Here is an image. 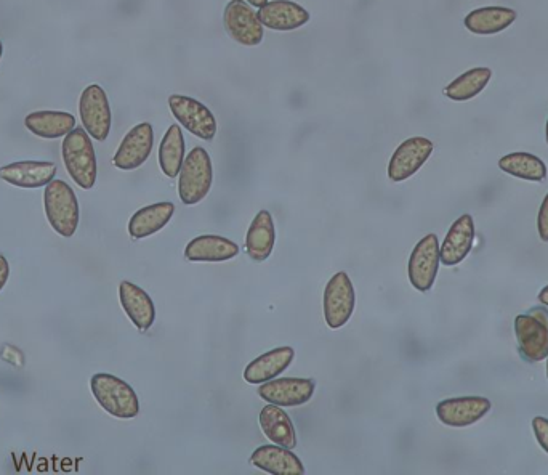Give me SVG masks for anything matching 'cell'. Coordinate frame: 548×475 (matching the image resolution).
Here are the masks:
<instances>
[{
  "mask_svg": "<svg viewBox=\"0 0 548 475\" xmlns=\"http://www.w3.org/2000/svg\"><path fill=\"white\" fill-rule=\"evenodd\" d=\"M61 156L69 177L82 190H92L97 182V155L84 127H74L61 145Z\"/></svg>",
  "mask_w": 548,
  "mask_h": 475,
  "instance_id": "6da1fadb",
  "label": "cell"
},
{
  "mask_svg": "<svg viewBox=\"0 0 548 475\" xmlns=\"http://www.w3.org/2000/svg\"><path fill=\"white\" fill-rule=\"evenodd\" d=\"M90 389L98 405L114 418L133 419L140 413V400L135 390L113 374H95L90 379Z\"/></svg>",
  "mask_w": 548,
  "mask_h": 475,
  "instance_id": "7a4b0ae2",
  "label": "cell"
},
{
  "mask_svg": "<svg viewBox=\"0 0 548 475\" xmlns=\"http://www.w3.org/2000/svg\"><path fill=\"white\" fill-rule=\"evenodd\" d=\"M44 209L50 227L58 235L63 238L76 235L79 227V201L65 180H52L45 187Z\"/></svg>",
  "mask_w": 548,
  "mask_h": 475,
  "instance_id": "3957f363",
  "label": "cell"
},
{
  "mask_svg": "<svg viewBox=\"0 0 548 475\" xmlns=\"http://www.w3.org/2000/svg\"><path fill=\"white\" fill-rule=\"evenodd\" d=\"M214 183V167L209 153L202 147L193 148L183 161L178 174V196L186 206L201 203Z\"/></svg>",
  "mask_w": 548,
  "mask_h": 475,
  "instance_id": "277c9868",
  "label": "cell"
},
{
  "mask_svg": "<svg viewBox=\"0 0 548 475\" xmlns=\"http://www.w3.org/2000/svg\"><path fill=\"white\" fill-rule=\"evenodd\" d=\"M515 334L521 355L528 362H542L548 357V310L534 307L515 318Z\"/></svg>",
  "mask_w": 548,
  "mask_h": 475,
  "instance_id": "5b68a950",
  "label": "cell"
},
{
  "mask_svg": "<svg viewBox=\"0 0 548 475\" xmlns=\"http://www.w3.org/2000/svg\"><path fill=\"white\" fill-rule=\"evenodd\" d=\"M356 307L355 286L347 273H335L324 289L323 312L326 325L340 329L353 317Z\"/></svg>",
  "mask_w": 548,
  "mask_h": 475,
  "instance_id": "8992f818",
  "label": "cell"
},
{
  "mask_svg": "<svg viewBox=\"0 0 548 475\" xmlns=\"http://www.w3.org/2000/svg\"><path fill=\"white\" fill-rule=\"evenodd\" d=\"M440 264V241L435 233H430L416 244V248L409 257L407 277L411 285L420 293L430 291L438 277Z\"/></svg>",
  "mask_w": 548,
  "mask_h": 475,
  "instance_id": "52a82bcc",
  "label": "cell"
},
{
  "mask_svg": "<svg viewBox=\"0 0 548 475\" xmlns=\"http://www.w3.org/2000/svg\"><path fill=\"white\" fill-rule=\"evenodd\" d=\"M169 108L178 124L185 127L194 137L206 142L215 139L217 119L204 103L186 95H170Z\"/></svg>",
  "mask_w": 548,
  "mask_h": 475,
  "instance_id": "ba28073f",
  "label": "cell"
},
{
  "mask_svg": "<svg viewBox=\"0 0 548 475\" xmlns=\"http://www.w3.org/2000/svg\"><path fill=\"white\" fill-rule=\"evenodd\" d=\"M79 116L87 134L97 142H105L111 132L113 114L108 95L97 84L87 87L79 100Z\"/></svg>",
  "mask_w": 548,
  "mask_h": 475,
  "instance_id": "9c48e42d",
  "label": "cell"
},
{
  "mask_svg": "<svg viewBox=\"0 0 548 475\" xmlns=\"http://www.w3.org/2000/svg\"><path fill=\"white\" fill-rule=\"evenodd\" d=\"M223 25L233 41L246 47L262 44L263 25L247 0H230L223 12Z\"/></svg>",
  "mask_w": 548,
  "mask_h": 475,
  "instance_id": "30bf717a",
  "label": "cell"
},
{
  "mask_svg": "<svg viewBox=\"0 0 548 475\" xmlns=\"http://www.w3.org/2000/svg\"><path fill=\"white\" fill-rule=\"evenodd\" d=\"M433 150L435 147H433L432 140L425 139V137H411V139L404 140L396 148L390 163H388V179L395 183L411 179L412 175H416L427 163Z\"/></svg>",
  "mask_w": 548,
  "mask_h": 475,
  "instance_id": "8fae6325",
  "label": "cell"
},
{
  "mask_svg": "<svg viewBox=\"0 0 548 475\" xmlns=\"http://www.w3.org/2000/svg\"><path fill=\"white\" fill-rule=\"evenodd\" d=\"M154 147V130L150 122H142L129 130L117 148L113 163L121 171H135L148 161Z\"/></svg>",
  "mask_w": 548,
  "mask_h": 475,
  "instance_id": "7c38bea8",
  "label": "cell"
},
{
  "mask_svg": "<svg viewBox=\"0 0 548 475\" xmlns=\"http://www.w3.org/2000/svg\"><path fill=\"white\" fill-rule=\"evenodd\" d=\"M315 389L313 379L276 378L260 384L257 394L262 400L273 405L295 408L310 402L315 395Z\"/></svg>",
  "mask_w": 548,
  "mask_h": 475,
  "instance_id": "4fadbf2b",
  "label": "cell"
},
{
  "mask_svg": "<svg viewBox=\"0 0 548 475\" xmlns=\"http://www.w3.org/2000/svg\"><path fill=\"white\" fill-rule=\"evenodd\" d=\"M491 408V402L484 397L449 398L436 405V416L444 426L468 427L481 421Z\"/></svg>",
  "mask_w": 548,
  "mask_h": 475,
  "instance_id": "5bb4252c",
  "label": "cell"
},
{
  "mask_svg": "<svg viewBox=\"0 0 548 475\" xmlns=\"http://www.w3.org/2000/svg\"><path fill=\"white\" fill-rule=\"evenodd\" d=\"M57 175V166L50 161H18L0 167V180L18 188L47 187Z\"/></svg>",
  "mask_w": 548,
  "mask_h": 475,
  "instance_id": "9a60e30c",
  "label": "cell"
},
{
  "mask_svg": "<svg viewBox=\"0 0 548 475\" xmlns=\"http://www.w3.org/2000/svg\"><path fill=\"white\" fill-rule=\"evenodd\" d=\"M257 17L263 28L284 33L302 28L310 21V13L292 0H268L258 9Z\"/></svg>",
  "mask_w": 548,
  "mask_h": 475,
  "instance_id": "2e32d148",
  "label": "cell"
},
{
  "mask_svg": "<svg viewBox=\"0 0 548 475\" xmlns=\"http://www.w3.org/2000/svg\"><path fill=\"white\" fill-rule=\"evenodd\" d=\"M475 241V222L470 214H464L452 224L440 248L441 264L456 267L467 259Z\"/></svg>",
  "mask_w": 548,
  "mask_h": 475,
  "instance_id": "e0dca14e",
  "label": "cell"
},
{
  "mask_svg": "<svg viewBox=\"0 0 548 475\" xmlns=\"http://www.w3.org/2000/svg\"><path fill=\"white\" fill-rule=\"evenodd\" d=\"M250 463L271 475H303L305 467L299 456L281 445H262L250 456Z\"/></svg>",
  "mask_w": 548,
  "mask_h": 475,
  "instance_id": "ac0fdd59",
  "label": "cell"
},
{
  "mask_svg": "<svg viewBox=\"0 0 548 475\" xmlns=\"http://www.w3.org/2000/svg\"><path fill=\"white\" fill-rule=\"evenodd\" d=\"M119 301L125 315L140 331H148L156 321V307L151 297L140 286L130 281H122L119 285Z\"/></svg>",
  "mask_w": 548,
  "mask_h": 475,
  "instance_id": "d6986e66",
  "label": "cell"
},
{
  "mask_svg": "<svg viewBox=\"0 0 548 475\" xmlns=\"http://www.w3.org/2000/svg\"><path fill=\"white\" fill-rule=\"evenodd\" d=\"M294 357L295 352L292 347H278V349L270 350L246 366L244 381L260 386L263 382L276 379L279 374H283L291 366Z\"/></svg>",
  "mask_w": 548,
  "mask_h": 475,
  "instance_id": "ffe728a7",
  "label": "cell"
},
{
  "mask_svg": "<svg viewBox=\"0 0 548 475\" xmlns=\"http://www.w3.org/2000/svg\"><path fill=\"white\" fill-rule=\"evenodd\" d=\"M258 424L262 427L263 434L271 443L281 445L287 450H294L297 447V432H295L294 423L291 416L283 410V406L266 405L260 416Z\"/></svg>",
  "mask_w": 548,
  "mask_h": 475,
  "instance_id": "44dd1931",
  "label": "cell"
},
{
  "mask_svg": "<svg viewBox=\"0 0 548 475\" xmlns=\"http://www.w3.org/2000/svg\"><path fill=\"white\" fill-rule=\"evenodd\" d=\"M239 246L217 235H202L186 244L185 257L190 262H226L238 257Z\"/></svg>",
  "mask_w": 548,
  "mask_h": 475,
  "instance_id": "7402d4cb",
  "label": "cell"
},
{
  "mask_svg": "<svg viewBox=\"0 0 548 475\" xmlns=\"http://www.w3.org/2000/svg\"><path fill=\"white\" fill-rule=\"evenodd\" d=\"M175 214L174 203L162 201L135 212L129 220V235L133 240H145L167 227Z\"/></svg>",
  "mask_w": 548,
  "mask_h": 475,
  "instance_id": "603a6c76",
  "label": "cell"
},
{
  "mask_svg": "<svg viewBox=\"0 0 548 475\" xmlns=\"http://www.w3.org/2000/svg\"><path fill=\"white\" fill-rule=\"evenodd\" d=\"M26 129L45 140L61 139L76 127V118L66 111H34L25 118Z\"/></svg>",
  "mask_w": 548,
  "mask_h": 475,
  "instance_id": "cb8c5ba5",
  "label": "cell"
},
{
  "mask_svg": "<svg viewBox=\"0 0 548 475\" xmlns=\"http://www.w3.org/2000/svg\"><path fill=\"white\" fill-rule=\"evenodd\" d=\"M274 243H276V228H274L273 216L268 211H260L247 230V254L254 262H265L273 252Z\"/></svg>",
  "mask_w": 548,
  "mask_h": 475,
  "instance_id": "d4e9b609",
  "label": "cell"
},
{
  "mask_svg": "<svg viewBox=\"0 0 548 475\" xmlns=\"http://www.w3.org/2000/svg\"><path fill=\"white\" fill-rule=\"evenodd\" d=\"M516 12L507 7H484L473 10L465 17V28L478 36L499 34L515 23Z\"/></svg>",
  "mask_w": 548,
  "mask_h": 475,
  "instance_id": "484cf974",
  "label": "cell"
},
{
  "mask_svg": "<svg viewBox=\"0 0 548 475\" xmlns=\"http://www.w3.org/2000/svg\"><path fill=\"white\" fill-rule=\"evenodd\" d=\"M186 143L183 137L182 127L178 124H172L167 129L161 147H159V166L169 179H175L182 171L183 161H185Z\"/></svg>",
  "mask_w": 548,
  "mask_h": 475,
  "instance_id": "4316f807",
  "label": "cell"
},
{
  "mask_svg": "<svg viewBox=\"0 0 548 475\" xmlns=\"http://www.w3.org/2000/svg\"><path fill=\"white\" fill-rule=\"evenodd\" d=\"M500 171L516 179L528 182H544L547 179V166L542 159L531 153H510L499 161Z\"/></svg>",
  "mask_w": 548,
  "mask_h": 475,
  "instance_id": "83f0119b",
  "label": "cell"
},
{
  "mask_svg": "<svg viewBox=\"0 0 548 475\" xmlns=\"http://www.w3.org/2000/svg\"><path fill=\"white\" fill-rule=\"evenodd\" d=\"M492 78V71L489 68H473L467 73L460 74L459 78L449 84L444 89V95L451 98L454 102H468L472 98L478 97Z\"/></svg>",
  "mask_w": 548,
  "mask_h": 475,
  "instance_id": "f1b7e54d",
  "label": "cell"
},
{
  "mask_svg": "<svg viewBox=\"0 0 548 475\" xmlns=\"http://www.w3.org/2000/svg\"><path fill=\"white\" fill-rule=\"evenodd\" d=\"M532 431L536 435L537 443L548 455V419L544 416H536L532 419Z\"/></svg>",
  "mask_w": 548,
  "mask_h": 475,
  "instance_id": "f546056e",
  "label": "cell"
},
{
  "mask_svg": "<svg viewBox=\"0 0 548 475\" xmlns=\"http://www.w3.org/2000/svg\"><path fill=\"white\" fill-rule=\"evenodd\" d=\"M537 232L540 240L548 243V193L540 204L539 214H537Z\"/></svg>",
  "mask_w": 548,
  "mask_h": 475,
  "instance_id": "4dcf8cb0",
  "label": "cell"
},
{
  "mask_svg": "<svg viewBox=\"0 0 548 475\" xmlns=\"http://www.w3.org/2000/svg\"><path fill=\"white\" fill-rule=\"evenodd\" d=\"M10 278V265L2 254H0V291L7 285Z\"/></svg>",
  "mask_w": 548,
  "mask_h": 475,
  "instance_id": "1f68e13d",
  "label": "cell"
},
{
  "mask_svg": "<svg viewBox=\"0 0 548 475\" xmlns=\"http://www.w3.org/2000/svg\"><path fill=\"white\" fill-rule=\"evenodd\" d=\"M539 302L540 304H544L545 307H548V285L545 286L542 291L539 293Z\"/></svg>",
  "mask_w": 548,
  "mask_h": 475,
  "instance_id": "d6a6232c",
  "label": "cell"
},
{
  "mask_svg": "<svg viewBox=\"0 0 548 475\" xmlns=\"http://www.w3.org/2000/svg\"><path fill=\"white\" fill-rule=\"evenodd\" d=\"M252 7H257V9H260L262 5H265L268 0H247Z\"/></svg>",
  "mask_w": 548,
  "mask_h": 475,
  "instance_id": "836d02e7",
  "label": "cell"
},
{
  "mask_svg": "<svg viewBox=\"0 0 548 475\" xmlns=\"http://www.w3.org/2000/svg\"><path fill=\"white\" fill-rule=\"evenodd\" d=\"M2 55H4V45H2V41H0V60H2Z\"/></svg>",
  "mask_w": 548,
  "mask_h": 475,
  "instance_id": "e575fe53",
  "label": "cell"
},
{
  "mask_svg": "<svg viewBox=\"0 0 548 475\" xmlns=\"http://www.w3.org/2000/svg\"><path fill=\"white\" fill-rule=\"evenodd\" d=\"M545 140H547V145H548V119H547V127H545Z\"/></svg>",
  "mask_w": 548,
  "mask_h": 475,
  "instance_id": "d590c367",
  "label": "cell"
},
{
  "mask_svg": "<svg viewBox=\"0 0 548 475\" xmlns=\"http://www.w3.org/2000/svg\"><path fill=\"white\" fill-rule=\"evenodd\" d=\"M545 360H547V379H548V357L545 358Z\"/></svg>",
  "mask_w": 548,
  "mask_h": 475,
  "instance_id": "8d00e7d4",
  "label": "cell"
}]
</instances>
